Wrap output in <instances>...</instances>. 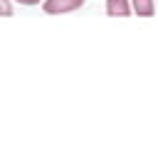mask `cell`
I'll return each mask as SVG.
<instances>
[{"instance_id":"obj_1","label":"cell","mask_w":158,"mask_h":148,"mask_svg":"<svg viewBox=\"0 0 158 148\" xmlns=\"http://www.w3.org/2000/svg\"><path fill=\"white\" fill-rule=\"evenodd\" d=\"M84 5V0H44L42 10L47 15H62V12H74Z\"/></svg>"},{"instance_id":"obj_2","label":"cell","mask_w":158,"mask_h":148,"mask_svg":"<svg viewBox=\"0 0 158 148\" xmlns=\"http://www.w3.org/2000/svg\"><path fill=\"white\" fill-rule=\"evenodd\" d=\"M106 12L111 17H128L133 10L128 0H106Z\"/></svg>"},{"instance_id":"obj_3","label":"cell","mask_w":158,"mask_h":148,"mask_svg":"<svg viewBox=\"0 0 158 148\" xmlns=\"http://www.w3.org/2000/svg\"><path fill=\"white\" fill-rule=\"evenodd\" d=\"M131 10L141 17H151L156 12V2L153 0H131Z\"/></svg>"},{"instance_id":"obj_4","label":"cell","mask_w":158,"mask_h":148,"mask_svg":"<svg viewBox=\"0 0 158 148\" xmlns=\"http://www.w3.org/2000/svg\"><path fill=\"white\" fill-rule=\"evenodd\" d=\"M0 15H2V17H10V15H12L10 0H0Z\"/></svg>"},{"instance_id":"obj_5","label":"cell","mask_w":158,"mask_h":148,"mask_svg":"<svg viewBox=\"0 0 158 148\" xmlns=\"http://www.w3.org/2000/svg\"><path fill=\"white\" fill-rule=\"evenodd\" d=\"M17 2H20V5H37L40 0H17Z\"/></svg>"}]
</instances>
